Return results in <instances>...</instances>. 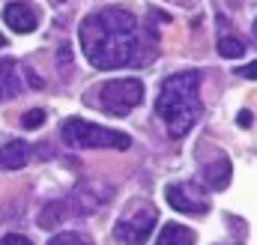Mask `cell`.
Returning <instances> with one entry per match:
<instances>
[{"instance_id":"cell-1","label":"cell","mask_w":257,"mask_h":245,"mask_svg":"<svg viewBox=\"0 0 257 245\" xmlns=\"http://www.w3.org/2000/svg\"><path fill=\"white\" fill-rule=\"evenodd\" d=\"M81 51L99 72L126 69V66H144L156 57V42L150 45L141 36L138 18L128 9H99L87 15L78 27Z\"/></svg>"},{"instance_id":"cell-2","label":"cell","mask_w":257,"mask_h":245,"mask_svg":"<svg viewBox=\"0 0 257 245\" xmlns=\"http://www.w3.org/2000/svg\"><path fill=\"white\" fill-rule=\"evenodd\" d=\"M200 72H177L168 75L159 99H156V114L168 122V135L171 138H186L192 132V126L197 122L203 105H200Z\"/></svg>"},{"instance_id":"cell-3","label":"cell","mask_w":257,"mask_h":245,"mask_svg":"<svg viewBox=\"0 0 257 245\" xmlns=\"http://www.w3.org/2000/svg\"><path fill=\"white\" fill-rule=\"evenodd\" d=\"M60 141L72 150H128L132 147V138L123 135V132H114V129H102L96 122H87V120H72L63 122L60 129Z\"/></svg>"},{"instance_id":"cell-4","label":"cell","mask_w":257,"mask_h":245,"mask_svg":"<svg viewBox=\"0 0 257 245\" xmlns=\"http://www.w3.org/2000/svg\"><path fill=\"white\" fill-rule=\"evenodd\" d=\"M141 102H144V84L138 78L105 81L87 96V105H93V108H99L105 114H114V117H126Z\"/></svg>"},{"instance_id":"cell-5","label":"cell","mask_w":257,"mask_h":245,"mask_svg":"<svg viewBox=\"0 0 257 245\" xmlns=\"http://www.w3.org/2000/svg\"><path fill=\"white\" fill-rule=\"evenodd\" d=\"M156 221H159L156 206H150V203H135V209L126 212V215L114 224V239L120 245H144L150 239Z\"/></svg>"},{"instance_id":"cell-6","label":"cell","mask_w":257,"mask_h":245,"mask_svg":"<svg viewBox=\"0 0 257 245\" xmlns=\"http://www.w3.org/2000/svg\"><path fill=\"white\" fill-rule=\"evenodd\" d=\"M165 194H168V203L177 212H183V215H203L212 206L209 203V194L197 183H171Z\"/></svg>"},{"instance_id":"cell-7","label":"cell","mask_w":257,"mask_h":245,"mask_svg":"<svg viewBox=\"0 0 257 245\" xmlns=\"http://www.w3.org/2000/svg\"><path fill=\"white\" fill-rule=\"evenodd\" d=\"M3 21L15 30V33H33L36 30V12L33 6H27L24 0H15L3 9Z\"/></svg>"},{"instance_id":"cell-8","label":"cell","mask_w":257,"mask_h":245,"mask_svg":"<svg viewBox=\"0 0 257 245\" xmlns=\"http://www.w3.org/2000/svg\"><path fill=\"white\" fill-rule=\"evenodd\" d=\"M30 162V144L24 141H6L0 147V168L3 171H21Z\"/></svg>"},{"instance_id":"cell-9","label":"cell","mask_w":257,"mask_h":245,"mask_svg":"<svg viewBox=\"0 0 257 245\" xmlns=\"http://www.w3.org/2000/svg\"><path fill=\"white\" fill-rule=\"evenodd\" d=\"M21 93V75H18V63L12 57L0 60V102H9Z\"/></svg>"},{"instance_id":"cell-10","label":"cell","mask_w":257,"mask_h":245,"mask_svg":"<svg viewBox=\"0 0 257 245\" xmlns=\"http://www.w3.org/2000/svg\"><path fill=\"white\" fill-rule=\"evenodd\" d=\"M203 183H206V188H212V191L227 188L230 185V162L224 156H218L215 162H209L203 168Z\"/></svg>"},{"instance_id":"cell-11","label":"cell","mask_w":257,"mask_h":245,"mask_svg":"<svg viewBox=\"0 0 257 245\" xmlns=\"http://www.w3.org/2000/svg\"><path fill=\"white\" fill-rule=\"evenodd\" d=\"M194 239H197V236H194L192 227L171 221V224H165V227H162V233H159L156 245H194Z\"/></svg>"},{"instance_id":"cell-12","label":"cell","mask_w":257,"mask_h":245,"mask_svg":"<svg viewBox=\"0 0 257 245\" xmlns=\"http://www.w3.org/2000/svg\"><path fill=\"white\" fill-rule=\"evenodd\" d=\"M66 212H69V203H48L42 212H39V227H45V230H51V227H57L60 221H66Z\"/></svg>"},{"instance_id":"cell-13","label":"cell","mask_w":257,"mask_h":245,"mask_svg":"<svg viewBox=\"0 0 257 245\" xmlns=\"http://www.w3.org/2000/svg\"><path fill=\"white\" fill-rule=\"evenodd\" d=\"M242 51H245V45H242V39H233V36H221L218 39V54L221 57H242Z\"/></svg>"},{"instance_id":"cell-14","label":"cell","mask_w":257,"mask_h":245,"mask_svg":"<svg viewBox=\"0 0 257 245\" xmlns=\"http://www.w3.org/2000/svg\"><path fill=\"white\" fill-rule=\"evenodd\" d=\"M48 245H93L90 242V236H84V233H57V236H51Z\"/></svg>"},{"instance_id":"cell-15","label":"cell","mask_w":257,"mask_h":245,"mask_svg":"<svg viewBox=\"0 0 257 245\" xmlns=\"http://www.w3.org/2000/svg\"><path fill=\"white\" fill-rule=\"evenodd\" d=\"M42 122H45V111H39V108H36V111H27V114L21 117V126H24V129H39Z\"/></svg>"},{"instance_id":"cell-16","label":"cell","mask_w":257,"mask_h":245,"mask_svg":"<svg viewBox=\"0 0 257 245\" xmlns=\"http://www.w3.org/2000/svg\"><path fill=\"white\" fill-rule=\"evenodd\" d=\"M239 78H248V81H257V63H248V66H239L236 69Z\"/></svg>"},{"instance_id":"cell-17","label":"cell","mask_w":257,"mask_h":245,"mask_svg":"<svg viewBox=\"0 0 257 245\" xmlns=\"http://www.w3.org/2000/svg\"><path fill=\"white\" fill-rule=\"evenodd\" d=\"M0 245H33L27 236H18V233H9V236H3Z\"/></svg>"},{"instance_id":"cell-18","label":"cell","mask_w":257,"mask_h":245,"mask_svg":"<svg viewBox=\"0 0 257 245\" xmlns=\"http://www.w3.org/2000/svg\"><path fill=\"white\" fill-rule=\"evenodd\" d=\"M236 122H239L242 129H251V122H254V114H251V111H239V117H236Z\"/></svg>"},{"instance_id":"cell-19","label":"cell","mask_w":257,"mask_h":245,"mask_svg":"<svg viewBox=\"0 0 257 245\" xmlns=\"http://www.w3.org/2000/svg\"><path fill=\"white\" fill-rule=\"evenodd\" d=\"M177 3H183V6H192L194 0H177Z\"/></svg>"},{"instance_id":"cell-20","label":"cell","mask_w":257,"mask_h":245,"mask_svg":"<svg viewBox=\"0 0 257 245\" xmlns=\"http://www.w3.org/2000/svg\"><path fill=\"white\" fill-rule=\"evenodd\" d=\"M3 45H6V36H3V33H0V48H3Z\"/></svg>"},{"instance_id":"cell-21","label":"cell","mask_w":257,"mask_h":245,"mask_svg":"<svg viewBox=\"0 0 257 245\" xmlns=\"http://www.w3.org/2000/svg\"><path fill=\"white\" fill-rule=\"evenodd\" d=\"M254 39H257V21H254Z\"/></svg>"},{"instance_id":"cell-22","label":"cell","mask_w":257,"mask_h":245,"mask_svg":"<svg viewBox=\"0 0 257 245\" xmlns=\"http://www.w3.org/2000/svg\"><path fill=\"white\" fill-rule=\"evenodd\" d=\"M51 3H63V0H51Z\"/></svg>"},{"instance_id":"cell-23","label":"cell","mask_w":257,"mask_h":245,"mask_svg":"<svg viewBox=\"0 0 257 245\" xmlns=\"http://www.w3.org/2000/svg\"><path fill=\"white\" fill-rule=\"evenodd\" d=\"M236 245H239V242H236Z\"/></svg>"}]
</instances>
